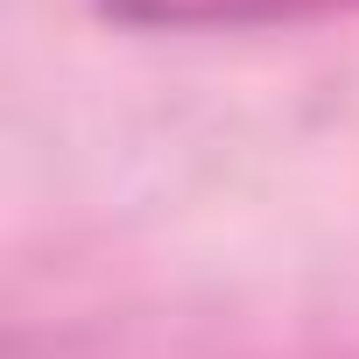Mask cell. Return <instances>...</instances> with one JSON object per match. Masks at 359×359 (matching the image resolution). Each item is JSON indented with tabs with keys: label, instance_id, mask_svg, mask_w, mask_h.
<instances>
[{
	"label": "cell",
	"instance_id": "1",
	"mask_svg": "<svg viewBox=\"0 0 359 359\" xmlns=\"http://www.w3.org/2000/svg\"><path fill=\"white\" fill-rule=\"evenodd\" d=\"M99 22L127 36H240V29H303L359 15V0H92Z\"/></svg>",
	"mask_w": 359,
	"mask_h": 359
}]
</instances>
